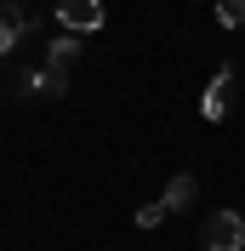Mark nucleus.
Masks as SVG:
<instances>
[{"label":"nucleus","mask_w":245,"mask_h":251,"mask_svg":"<svg viewBox=\"0 0 245 251\" xmlns=\"http://www.w3.org/2000/svg\"><path fill=\"white\" fill-rule=\"evenodd\" d=\"M205 251H245V217L240 211H211L205 217Z\"/></svg>","instance_id":"nucleus-1"},{"label":"nucleus","mask_w":245,"mask_h":251,"mask_svg":"<svg viewBox=\"0 0 245 251\" xmlns=\"http://www.w3.org/2000/svg\"><path fill=\"white\" fill-rule=\"evenodd\" d=\"M57 23L69 34H97L103 29V0H57Z\"/></svg>","instance_id":"nucleus-2"},{"label":"nucleus","mask_w":245,"mask_h":251,"mask_svg":"<svg viewBox=\"0 0 245 251\" xmlns=\"http://www.w3.org/2000/svg\"><path fill=\"white\" fill-rule=\"evenodd\" d=\"M228 109H234V75L222 69V75L205 86V97H199V114H205L211 126H222V120H228Z\"/></svg>","instance_id":"nucleus-3"},{"label":"nucleus","mask_w":245,"mask_h":251,"mask_svg":"<svg viewBox=\"0 0 245 251\" xmlns=\"http://www.w3.org/2000/svg\"><path fill=\"white\" fill-rule=\"evenodd\" d=\"M34 23L23 17V6H0V57H12V46L29 34Z\"/></svg>","instance_id":"nucleus-4"},{"label":"nucleus","mask_w":245,"mask_h":251,"mask_svg":"<svg viewBox=\"0 0 245 251\" xmlns=\"http://www.w3.org/2000/svg\"><path fill=\"white\" fill-rule=\"evenodd\" d=\"M194 194H199V183H194L188 172H177V177L166 183V194H160V205H166V211H188V205H194Z\"/></svg>","instance_id":"nucleus-5"},{"label":"nucleus","mask_w":245,"mask_h":251,"mask_svg":"<svg viewBox=\"0 0 245 251\" xmlns=\"http://www.w3.org/2000/svg\"><path fill=\"white\" fill-rule=\"evenodd\" d=\"M80 57V40L74 34H63V40H51L46 46V69H57V75H69V63Z\"/></svg>","instance_id":"nucleus-6"},{"label":"nucleus","mask_w":245,"mask_h":251,"mask_svg":"<svg viewBox=\"0 0 245 251\" xmlns=\"http://www.w3.org/2000/svg\"><path fill=\"white\" fill-rule=\"evenodd\" d=\"M217 23L222 29H245V0H217Z\"/></svg>","instance_id":"nucleus-7"},{"label":"nucleus","mask_w":245,"mask_h":251,"mask_svg":"<svg viewBox=\"0 0 245 251\" xmlns=\"http://www.w3.org/2000/svg\"><path fill=\"white\" fill-rule=\"evenodd\" d=\"M166 223V205L154 200V205H137V228H160Z\"/></svg>","instance_id":"nucleus-8"}]
</instances>
